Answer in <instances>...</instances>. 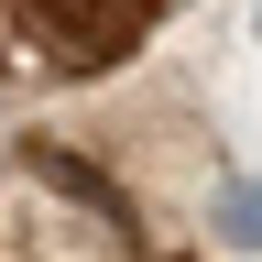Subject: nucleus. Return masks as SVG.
I'll return each instance as SVG.
<instances>
[{
	"label": "nucleus",
	"instance_id": "1",
	"mask_svg": "<svg viewBox=\"0 0 262 262\" xmlns=\"http://www.w3.org/2000/svg\"><path fill=\"white\" fill-rule=\"evenodd\" d=\"M219 219H229V241L251 251V241H262V186H241V175H229V186H219Z\"/></svg>",
	"mask_w": 262,
	"mask_h": 262
}]
</instances>
